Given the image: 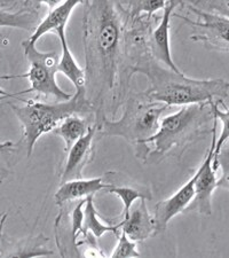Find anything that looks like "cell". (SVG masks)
Masks as SVG:
<instances>
[{
    "instance_id": "d6986e66",
    "label": "cell",
    "mask_w": 229,
    "mask_h": 258,
    "mask_svg": "<svg viewBox=\"0 0 229 258\" xmlns=\"http://www.w3.org/2000/svg\"><path fill=\"white\" fill-rule=\"evenodd\" d=\"M37 14L31 12L19 11V12H7L0 10V28H15L21 30L31 31L36 26Z\"/></svg>"
},
{
    "instance_id": "484cf974",
    "label": "cell",
    "mask_w": 229,
    "mask_h": 258,
    "mask_svg": "<svg viewBox=\"0 0 229 258\" xmlns=\"http://www.w3.org/2000/svg\"><path fill=\"white\" fill-rule=\"evenodd\" d=\"M7 219V214H3V218L0 220V240H2V235H3V230H4V225H5Z\"/></svg>"
},
{
    "instance_id": "8992f818",
    "label": "cell",
    "mask_w": 229,
    "mask_h": 258,
    "mask_svg": "<svg viewBox=\"0 0 229 258\" xmlns=\"http://www.w3.org/2000/svg\"><path fill=\"white\" fill-rule=\"evenodd\" d=\"M22 47L27 59L30 63L28 73L21 75L0 76V80H13V78H27L30 87L21 92L14 93V99L27 93H36L44 97H52L56 101H65L71 95L64 92L56 83L57 55L54 52H41L36 44H30L27 40L22 43Z\"/></svg>"
},
{
    "instance_id": "e0dca14e",
    "label": "cell",
    "mask_w": 229,
    "mask_h": 258,
    "mask_svg": "<svg viewBox=\"0 0 229 258\" xmlns=\"http://www.w3.org/2000/svg\"><path fill=\"white\" fill-rule=\"evenodd\" d=\"M90 126L89 122L84 117L79 114H73L62 119L53 132L64 141L65 151H68L77 140L86 135Z\"/></svg>"
},
{
    "instance_id": "44dd1931",
    "label": "cell",
    "mask_w": 229,
    "mask_h": 258,
    "mask_svg": "<svg viewBox=\"0 0 229 258\" xmlns=\"http://www.w3.org/2000/svg\"><path fill=\"white\" fill-rule=\"evenodd\" d=\"M109 257H141V253L137 250V245L135 241H132L123 231H120V234L118 236V242L116 244V247L114 248V250H112Z\"/></svg>"
},
{
    "instance_id": "4fadbf2b",
    "label": "cell",
    "mask_w": 229,
    "mask_h": 258,
    "mask_svg": "<svg viewBox=\"0 0 229 258\" xmlns=\"http://www.w3.org/2000/svg\"><path fill=\"white\" fill-rule=\"evenodd\" d=\"M110 185L111 184L105 182L103 177L91 179H71V180L61 182V186L54 195V200H55L57 206L62 207L68 202L85 199L90 195L101 192L103 189L106 190Z\"/></svg>"
},
{
    "instance_id": "cb8c5ba5",
    "label": "cell",
    "mask_w": 229,
    "mask_h": 258,
    "mask_svg": "<svg viewBox=\"0 0 229 258\" xmlns=\"http://www.w3.org/2000/svg\"><path fill=\"white\" fill-rule=\"evenodd\" d=\"M7 44H8V40L0 35V46H6ZM6 98H14V93H10L8 91L3 90L2 87H0V99H6ZM0 146H4V147H7L11 149L12 147H14V144L12 143V141H6V143H0Z\"/></svg>"
},
{
    "instance_id": "277c9868",
    "label": "cell",
    "mask_w": 229,
    "mask_h": 258,
    "mask_svg": "<svg viewBox=\"0 0 229 258\" xmlns=\"http://www.w3.org/2000/svg\"><path fill=\"white\" fill-rule=\"evenodd\" d=\"M21 101H23V105L10 103V106L22 127V138L26 144L28 157L31 156L33 147L41 136L54 131L62 119L73 114H93V108L86 98L85 90L76 91L65 101L54 103L37 100Z\"/></svg>"
},
{
    "instance_id": "9c48e42d",
    "label": "cell",
    "mask_w": 229,
    "mask_h": 258,
    "mask_svg": "<svg viewBox=\"0 0 229 258\" xmlns=\"http://www.w3.org/2000/svg\"><path fill=\"white\" fill-rule=\"evenodd\" d=\"M183 4H185V0H168L165 7L162 10L163 13L160 16L158 22L150 33V46L154 59L174 72H180V69L174 63L172 53H171L170 24L176 8L182 6Z\"/></svg>"
},
{
    "instance_id": "d4e9b609",
    "label": "cell",
    "mask_w": 229,
    "mask_h": 258,
    "mask_svg": "<svg viewBox=\"0 0 229 258\" xmlns=\"http://www.w3.org/2000/svg\"><path fill=\"white\" fill-rule=\"evenodd\" d=\"M31 2L35 4H44V5L47 6L49 10H53L54 7L60 5L63 0H31Z\"/></svg>"
},
{
    "instance_id": "5b68a950",
    "label": "cell",
    "mask_w": 229,
    "mask_h": 258,
    "mask_svg": "<svg viewBox=\"0 0 229 258\" xmlns=\"http://www.w3.org/2000/svg\"><path fill=\"white\" fill-rule=\"evenodd\" d=\"M124 111L119 119L103 116L95 122L100 137H118L136 145L157 131L162 116L168 106L145 98L142 93L131 94L124 101Z\"/></svg>"
},
{
    "instance_id": "603a6c76",
    "label": "cell",
    "mask_w": 229,
    "mask_h": 258,
    "mask_svg": "<svg viewBox=\"0 0 229 258\" xmlns=\"http://www.w3.org/2000/svg\"><path fill=\"white\" fill-rule=\"evenodd\" d=\"M86 198L79 200V203L71 212V233L72 242L77 247V239L83 234V218H84V206Z\"/></svg>"
},
{
    "instance_id": "7c38bea8",
    "label": "cell",
    "mask_w": 229,
    "mask_h": 258,
    "mask_svg": "<svg viewBox=\"0 0 229 258\" xmlns=\"http://www.w3.org/2000/svg\"><path fill=\"white\" fill-rule=\"evenodd\" d=\"M120 231L135 242H143L155 236V220L149 212L147 200L140 199L136 209L130 211L127 217L122 219Z\"/></svg>"
},
{
    "instance_id": "ac0fdd59",
    "label": "cell",
    "mask_w": 229,
    "mask_h": 258,
    "mask_svg": "<svg viewBox=\"0 0 229 258\" xmlns=\"http://www.w3.org/2000/svg\"><path fill=\"white\" fill-rule=\"evenodd\" d=\"M120 11L127 19L137 18L141 15H155L163 10L168 0H115Z\"/></svg>"
},
{
    "instance_id": "ba28073f",
    "label": "cell",
    "mask_w": 229,
    "mask_h": 258,
    "mask_svg": "<svg viewBox=\"0 0 229 258\" xmlns=\"http://www.w3.org/2000/svg\"><path fill=\"white\" fill-rule=\"evenodd\" d=\"M186 7L190 12H193L201 21H191L186 16L177 13H173L172 16L183 20L194 29L198 28L201 30L199 33H195L190 37L191 40L201 41L205 46L216 49V51L228 52V16L199 10V8L188 5V4H186Z\"/></svg>"
},
{
    "instance_id": "7a4b0ae2",
    "label": "cell",
    "mask_w": 229,
    "mask_h": 258,
    "mask_svg": "<svg viewBox=\"0 0 229 258\" xmlns=\"http://www.w3.org/2000/svg\"><path fill=\"white\" fill-rule=\"evenodd\" d=\"M148 80V87L142 93L152 101L171 106H188L209 103L214 100L227 101L229 84L221 78L195 80L181 72H174L155 59L148 60L137 69Z\"/></svg>"
},
{
    "instance_id": "52a82bcc",
    "label": "cell",
    "mask_w": 229,
    "mask_h": 258,
    "mask_svg": "<svg viewBox=\"0 0 229 258\" xmlns=\"http://www.w3.org/2000/svg\"><path fill=\"white\" fill-rule=\"evenodd\" d=\"M218 122L213 115V122L211 127V145L205 154L202 164L198 166V176L195 182V195L185 211H196L198 214L210 216L212 214V197L219 187H228V174L223 173L218 178L219 157L214 155L216 128Z\"/></svg>"
},
{
    "instance_id": "8fae6325",
    "label": "cell",
    "mask_w": 229,
    "mask_h": 258,
    "mask_svg": "<svg viewBox=\"0 0 229 258\" xmlns=\"http://www.w3.org/2000/svg\"><path fill=\"white\" fill-rule=\"evenodd\" d=\"M98 136L97 124L91 125L84 137L77 140L68 151V157L64 164L63 172L61 176V182L71 179L83 178V171L87 164L93 160L94 156V141Z\"/></svg>"
},
{
    "instance_id": "5bb4252c",
    "label": "cell",
    "mask_w": 229,
    "mask_h": 258,
    "mask_svg": "<svg viewBox=\"0 0 229 258\" xmlns=\"http://www.w3.org/2000/svg\"><path fill=\"white\" fill-rule=\"evenodd\" d=\"M83 4V0H63L60 5L54 7L49 11L45 19L41 20L39 24H37L31 36L27 39L28 43L37 44L41 37L51 31H56L57 28L66 26L70 16H71L74 8Z\"/></svg>"
},
{
    "instance_id": "4316f807",
    "label": "cell",
    "mask_w": 229,
    "mask_h": 258,
    "mask_svg": "<svg viewBox=\"0 0 229 258\" xmlns=\"http://www.w3.org/2000/svg\"><path fill=\"white\" fill-rule=\"evenodd\" d=\"M6 149H10V148L4 147V146H0V152H2V151H6Z\"/></svg>"
},
{
    "instance_id": "30bf717a",
    "label": "cell",
    "mask_w": 229,
    "mask_h": 258,
    "mask_svg": "<svg viewBox=\"0 0 229 258\" xmlns=\"http://www.w3.org/2000/svg\"><path fill=\"white\" fill-rule=\"evenodd\" d=\"M198 176L197 171L193 174L188 181L185 182L176 193L163 201L158 202L155 207V235L163 233L168 228L169 223L176 216L187 209L195 195V182Z\"/></svg>"
},
{
    "instance_id": "9a60e30c",
    "label": "cell",
    "mask_w": 229,
    "mask_h": 258,
    "mask_svg": "<svg viewBox=\"0 0 229 258\" xmlns=\"http://www.w3.org/2000/svg\"><path fill=\"white\" fill-rule=\"evenodd\" d=\"M65 27H60L56 29V33L59 36L60 45H61V57L57 60V73H61L62 75L68 78V80L72 83L76 91L85 90V70L78 64V62L72 55L71 49L69 47L68 40H66V33H65Z\"/></svg>"
},
{
    "instance_id": "3957f363",
    "label": "cell",
    "mask_w": 229,
    "mask_h": 258,
    "mask_svg": "<svg viewBox=\"0 0 229 258\" xmlns=\"http://www.w3.org/2000/svg\"><path fill=\"white\" fill-rule=\"evenodd\" d=\"M209 103L181 106L176 113L160 120L157 131L149 138L137 143L135 155L143 162L149 157L164 156L173 148L186 147L207 133V124L212 123Z\"/></svg>"
},
{
    "instance_id": "7402d4cb",
    "label": "cell",
    "mask_w": 229,
    "mask_h": 258,
    "mask_svg": "<svg viewBox=\"0 0 229 258\" xmlns=\"http://www.w3.org/2000/svg\"><path fill=\"white\" fill-rule=\"evenodd\" d=\"M185 2L199 10L228 16V0H185Z\"/></svg>"
},
{
    "instance_id": "6da1fadb",
    "label": "cell",
    "mask_w": 229,
    "mask_h": 258,
    "mask_svg": "<svg viewBox=\"0 0 229 258\" xmlns=\"http://www.w3.org/2000/svg\"><path fill=\"white\" fill-rule=\"evenodd\" d=\"M83 5L85 94L98 122L107 113L114 118L130 91L124 63L127 18L115 0H83Z\"/></svg>"
},
{
    "instance_id": "2e32d148",
    "label": "cell",
    "mask_w": 229,
    "mask_h": 258,
    "mask_svg": "<svg viewBox=\"0 0 229 258\" xmlns=\"http://www.w3.org/2000/svg\"><path fill=\"white\" fill-rule=\"evenodd\" d=\"M84 207L83 235L86 236L87 233H91L94 238L100 239L106 233H115V234H118L120 227H122V222L116 224V225H108V224L103 223L98 214L97 208L94 206V195H90V197L86 198Z\"/></svg>"
},
{
    "instance_id": "ffe728a7",
    "label": "cell",
    "mask_w": 229,
    "mask_h": 258,
    "mask_svg": "<svg viewBox=\"0 0 229 258\" xmlns=\"http://www.w3.org/2000/svg\"><path fill=\"white\" fill-rule=\"evenodd\" d=\"M108 194H114L116 197L120 199V201L123 203V219H125L130 214L131 208L136 200L144 199V200H150L152 197L148 192H143L134 187L131 186H115L110 185L106 189Z\"/></svg>"
}]
</instances>
